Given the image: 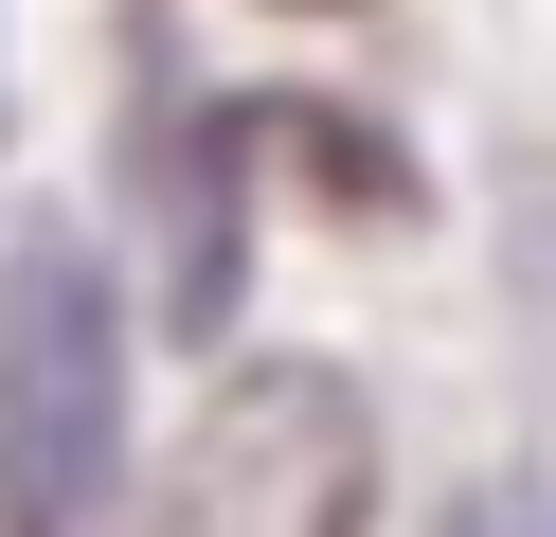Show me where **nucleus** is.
<instances>
[{
    "label": "nucleus",
    "instance_id": "nucleus-4",
    "mask_svg": "<svg viewBox=\"0 0 556 537\" xmlns=\"http://www.w3.org/2000/svg\"><path fill=\"white\" fill-rule=\"evenodd\" d=\"M448 537H556V501H520V484H484V501H467V520H448Z\"/></svg>",
    "mask_w": 556,
    "mask_h": 537
},
{
    "label": "nucleus",
    "instance_id": "nucleus-5",
    "mask_svg": "<svg viewBox=\"0 0 556 537\" xmlns=\"http://www.w3.org/2000/svg\"><path fill=\"white\" fill-rule=\"evenodd\" d=\"M288 18H341V0H288Z\"/></svg>",
    "mask_w": 556,
    "mask_h": 537
},
{
    "label": "nucleus",
    "instance_id": "nucleus-1",
    "mask_svg": "<svg viewBox=\"0 0 556 537\" xmlns=\"http://www.w3.org/2000/svg\"><path fill=\"white\" fill-rule=\"evenodd\" d=\"M126 520V305L73 233L0 269V537H109Z\"/></svg>",
    "mask_w": 556,
    "mask_h": 537
},
{
    "label": "nucleus",
    "instance_id": "nucleus-2",
    "mask_svg": "<svg viewBox=\"0 0 556 537\" xmlns=\"http://www.w3.org/2000/svg\"><path fill=\"white\" fill-rule=\"evenodd\" d=\"M377 501V430L324 358H252V376L198 394L180 484H162V537H359Z\"/></svg>",
    "mask_w": 556,
    "mask_h": 537
},
{
    "label": "nucleus",
    "instance_id": "nucleus-3",
    "mask_svg": "<svg viewBox=\"0 0 556 537\" xmlns=\"http://www.w3.org/2000/svg\"><path fill=\"white\" fill-rule=\"evenodd\" d=\"M503 269H520V305H539V341H556V162L503 179Z\"/></svg>",
    "mask_w": 556,
    "mask_h": 537
}]
</instances>
